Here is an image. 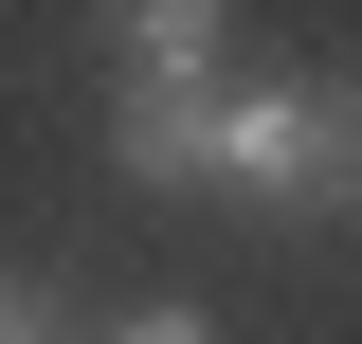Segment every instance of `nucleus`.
Segmentation results:
<instances>
[{
	"instance_id": "nucleus-1",
	"label": "nucleus",
	"mask_w": 362,
	"mask_h": 344,
	"mask_svg": "<svg viewBox=\"0 0 362 344\" xmlns=\"http://www.w3.org/2000/svg\"><path fill=\"white\" fill-rule=\"evenodd\" d=\"M199 181H218V200H272V217L362 200V91H326V73L218 91V109H199Z\"/></svg>"
},
{
	"instance_id": "nucleus-2",
	"label": "nucleus",
	"mask_w": 362,
	"mask_h": 344,
	"mask_svg": "<svg viewBox=\"0 0 362 344\" xmlns=\"http://www.w3.org/2000/svg\"><path fill=\"white\" fill-rule=\"evenodd\" d=\"M109 37H127V91H235V37L199 18V0H127Z\"/></svg>"
},
{
	"instance_id": "nucleus-3",
	"label": "nucleus",
	"mask_w": 362,
	"mask_h": 344,
	"mask_svg": "<svg viewBox=\"0 0 362 344\" xmlns=\"http://www.w3.org/2000/svg\"><path fill=\"white\" fill-rule=\"evenodd\" d=\"M0 344H73V326H54V290H18V272H0Z\"/></svg>"
},
{
	"instance_id": "nucleus-4",
	"label": "nucleus",
	"mask_w": 362,
	"mask_h": 344,
	"mask_svg": "<svg viewBox=\"0 0 362 344\" xmlns=\"http://www.w3.org/2000/svg\"><path fill=\"white\" fill-rule=\"evenodd\" d=\"M109 344H218V326H199V308H127Z\"/></svg>"
}]
</instances>
